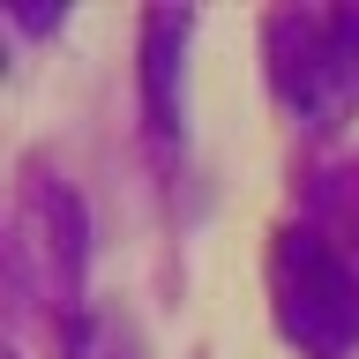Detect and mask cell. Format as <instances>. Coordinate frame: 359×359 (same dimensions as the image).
I'll return each mask as SVG.
<instances>
[{"label":"cell","mask_w":359,"mask_h":359,"mask_svg":"<svg viewBox=\"0 0 359 359\" xmlns=\"http://www.w3.org/2000/svg\"><path fill=\"white\" fill-rule=\"evenodd\" d=\"M269 75L307 128H344L359 112V8L269 15Z\"/></svg>","instance_id":"2"},{"label":"cell","mask_w":359,"mask_h":359,"mask_svg":"<svg viewBox=\"0 0 359 359\" xmlns=\"http://www.w3.org/2000/svg\"><path fill=\"white\" fill-rule=\"evenodd\" d=\"M187 30H195V15L187 8H157V15H142V97H150V128L172 142L187 120V97H180V83H187Z\"/></svg>","instance_id":"3"},{"label":"cell","mask_w":359,"mask_h":359,"mask_svg":"<svg viewBox=\"0 0 359 359\" xmlns=\"http://www.w3.org/2000/svg\"><path fill=\"white\" fill-rule=\"evenodd\" d=\"M67 359H142V352L112 314H75L67 322Z\"/></svg>","instance_id":"4"},{"label":"cell","mask_w":359,"mask_h":359,"mask_svg":"<svg viewBox=\"0 0 359 359\" xmlns=\"http://www.w3.org/2000/svg\"><path fill=\"white\" fill-rule=\"evenodd\" d=\"M8 359H15V352H8Z\"/></svg>","instance_id":"5"},{"label":"cell","mask_w":359,"mask_h":359,"mask_svg":"<svg viewBox=\"0 0 359 359\" xmlns=\"http://www.w3.org/2000/svg\"><path fill=\"white\" fill-rule=\"evenodd\" d=\"M269 299H277V330L307 359H352L359 352V269L322 232H307V224L277 232V247H269Z\"/></svg>","instance_id":"1"}]
</instances>
